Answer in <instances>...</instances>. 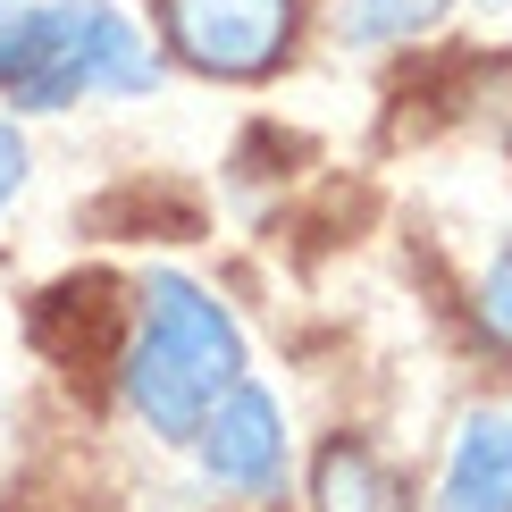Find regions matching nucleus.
<instances>
[{
	"instance_id": "nucleus-2",
	"label": "nucleus",
	"mask_w": 512,
	"mask_h": 512,
	"mask_svg": "<svg viewBox=\"0 0 512 512\" xmlns=\"http://www.w3.org/2000/svg\"><path fill=\"white\" fill-rule=\"evenodd\" d=\"M244 378V336L194 277L152 269L143 277V336L126 345V403L160 437H194L210 403Z\"/></svg>"
},
{
	"instance_id": "nucleus-5",
	"label": "nucleus",
	"mask_w": 512,
	"mask_h": 512,
	"mask_svg": "<svg viewBox=\"0 0 512 512\" xmlns=\"http://www.w3.org/2000/svg\"><path fill=\"white\" fill-rule=\"evenodd\" d=\"M437 512H512V412H471L445 462Z\"/></svg>"
},
{
	"instance_id": "nucleus-6",
	"label": "nucleus",
	"mask_w": 512,
	"mask_h": 512,
	"mask_svg": "<svg viewBox=\"0 0 512 512\" xmlns=\"http://www.w3.org/2000/svg\"><path fill=\"white\" fill-rule=\"evenodd\" d=\"M319 512H403V496H395V479L378 471V454L328 445V454H319Z\"/></svg>"
},
{
	"instance_id": "nucleus-1",
	"label": "nucleus",
	"mask_w": 512,
	"mask_h": 512,
	"mask_svg": "<svg viewBox=\"0 0 512 512\" xmlns=\"http://www.w3.org/2000/svg\"><path fill=\"white\" fill-rule=\"evenodd\" d=\"M160 59L110 0H0V93L9 110H68L84 93H152Z\"/></svg>"
},
{
	"instance_id": "nucleus-7",
	"label": "nucleus",
	"mask_w": 512,
	"mask_h": 512,
	"mask_svg": "<svg viewBox=\"0 0 512 512\" xmlns=\"http://www.w3.org/2000/svg\"><path fill=\"white\" fill-rule=\"evenodd\" d=\"M454 0H345V34L353 42H403V34H429Z\"/></svg>"
},
{
	"instance_id": "nucleus-9",
	"label": "nucleus",
	"mask_w": 512,
	"mask_h": 512,
	"mask_svg": "<svg viewBox=\"0 0 512 512\" xmlns=\"http://www.w3.org/2000/svg\"><path fill=\"white\" fill-rule=\"evenodd\" d=\"M17 194H26V135L0 118V210H9Z\"/></svg>"
},
{
	"instance_id": "nucleus-4",
	"label": "nucleus",
	"mask_w": 512,
	"mask_h": 512,
	"mask_svg": "<svg viewBox=\"0 0 512 512\" xmlns=\"http://www.w3.org/2000/svg\"><path fill=\"white\" fill-rule=\"evenodd\" d=\"M202 462L219 487H236V496H261V487H277V471H286V420H277V403L261 387H227L219 403H210L202 420Z\"/></svg>"
},
{
	"instance_id": "nucleus-8",
	"label": "nucleus",
	"mask_w": 512,
	"mask_h": 512,
	"mask_svg": "<svg viewBox=\"0 0 512 512\" xmlns=\"http://www.w3.org/2000/svg\"><path fill=\"white\" fill-rule=\"evenodd\" d=\"M479 311H487V328H496L504 345H512V252H504V261L479 277Z\"/></svg>"
},
{
	"instance_id": "nucleus-3",
	"label": "nucleus",
	"mask_w": 512,
	"mask_h": 512,
	"mask_svg": "<svg viewBox=\"0 0 512 512\" xmlns=\"http://www.w3.org/2000/svg\"><path fill=\"white\" fill-rule=\"evenodd\" d=\"M294 0H160V34L185 68L252 84L294 51Z\"/></svg>"
}]
</instances>
